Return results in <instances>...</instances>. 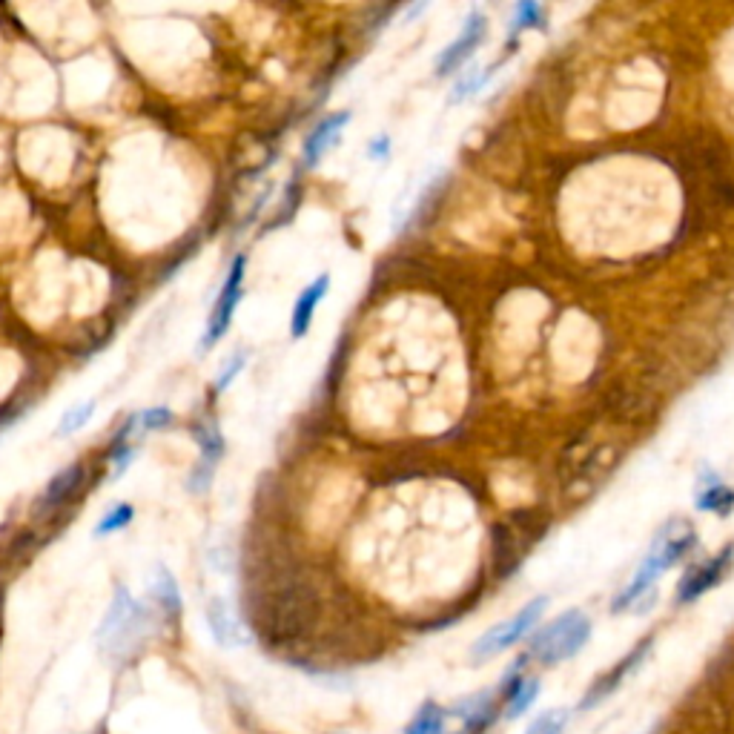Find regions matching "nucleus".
I'll return each mask as SVG.
<instances>
[{"instance_id":"obj_4","label":"nucleus","mask_w":734,"mask_h":734,"mask_svg":"<svg viewBox=\"0 0 734 734\" xmlns=\"http://www.w3.org/2000/svg\"><path fill=\"white\" fill-rule=\"evenodd\" d=\"M545 608H548V597H534L531 603L522 605L511 620L488 628V631L476 640L474 648H471V660H474V663H482V660L497 657L499 651H505V648L517 646L522 637H528V634L537 628V623L542 620V614H545Z\"/></svg>"},{"instance_id":"obj_17","label":"nucleus","mask_w":734,"mask_h":734,"mask_svg":"<svg viewBox=\"0 0 734 734\" xmlns=\"http://www.w3.org/2000/svg\"><path fill=\"white\" fill-rule=\"evenodd\" d=\"M568 720H571V712H568V709H560V706H554V709H545L542 714H537V717L528 723L525 734H565Z\"/></svg>"},{"instance_id":"obj_3","label":"nucleus","mask_w":734,"mask_h":734,"mask_svg":"<svg viewBox=\"0 0 734 734\" xmlns=\"http://www.w3.org/2000/svg\"><path fill=\"white\" fill-rule=\"evenodd\" d=\"M147 634V608L124 585L115 588V600L98 626V646L112 657H124Z\"/></svg>"},{"instance_id":"obj_20","label":"nucleus","mask_w":734,"mask_h":734,"mask_svg":"<svg viewBox=\"0 0 734 734\" xmlns=\"http://www.w3.org/2000/svg\"><path fill=\"white\" fill-rule=\"evenodd\" d=\"M135 517V511H132V505L127 502H121V505H115L112 511H109L107 517L101 519L98 525H95V537H107V534H115V531H121V528H127Z\"/></svg>"},{"instance_id":"obj_13","label":"nucleus","mask_w":734,"mask_h":734,"mask_svg":"<svg viewBox=\"0 0 734 734\" xmlns=\"http://www.w3.org/2000/svg\"><path fill=\"white\" fill-rule=\"evenodd\" d=\"M150 591H152V600L158 603V608H161V611H164L170 620L181 617V608H184V603H181V588H178L175 577L170 574V571H167V568H164V565H158V568H155Z\"/></svg>"},{"instance_id":"obj_23","label":"nucleus","mask_w":734,"mask_h":734,"mask_svg":"<svg viewBox=\"0 0 734 734\" xmlns=\"http://www.w3.org/2000/svg\"><path fill=\"white\" fill-rule=\"evenodd\" d=\"M173 422V411L170 408H150V411L138 413V425L141 431H161Z\"/></svg>"},{"instance_id":"obj_16","label":"nucleus","mask_w":734,"mask_h":734,"mask_svg":"<svg viewBox=\"0 0 734 734\" xmlns=\"http://www.w3.org/2000/svg\"><path fill=\"white\" fill-rule=\"evenodd\" d=\"M445 723H448V712L439 703L428 700L416 712V717L411 720V726L405 729V734H445Z\"/></svg>"},{"instance_id":"obj_5","label":"nucleus","mask_w":734,"mask_h":734,"mask_svg":"<svg viewBox=\"0 0 734 734\" xmlns=\"http://www.w3.org/2000/svg\"><path fill=\"white\" fill-rule=\"evenodd\" d=\"M244 270H247V256L241 253L233 261L230 273H227V281L218 293V302L210 313V322H207V333H204V342L201 347L210 350V347L218 345V339H224V333L230 330L233 324V316H236V307L241 302V293H244Z\"/></svg>"},{"instance_id":"obj_22","label":"nucleus","mask_w":734,"mask_h":734,"mask_svg":"<svg viewBox=\"0 0 734 734\" xmlns=\"http://www.w3.org/2000/svg\"><path fill=\"white\" fill-rule=\"evenodd\" d=\"M247 359H250V353L247 350H236L233 353V359L224 365V370L218 373L216 376V382H213V388H216V393H224V390L230 388L233 385V379H236L238 373L244 370V365H247Z\"/></svg>"},{"instance_id":"obj_1","label":"nucleus","mask_w":734,"mask_h":734,"mask_svg":"<svg viewBox=\"0 0 734 734\" xmlns=\"http://www.w3.org/2000/svg\"><path fill=\"white\" fill-rule=\"evenodd\" d=\"M697 548V531L686 519H671L669 525H663V531L657 534V540L646 554V560L637 565L631 583L614 597L611 603V614L620 611H637L646 600H654V583L660 580V574L671 571L677 562H683L691 551Z\"/></svg>"},{"instance_id":"obj_6","label":"nucleus","mask_w":734,"mask_h":734,"mask_svg":"<svg viewBox=\"0 0 734 734\" xmlns=\"http://www.w3.org/2000/svg\"><path fill=\"white\" fill-rule=\"evenodd\" d=\"M732 565H734V545H726L720 554H714L712 560L700 562V565L689 568V571L683 574V580L677 583V594H674L677 605L694 603V600H700L706 591L717 588V585L729 577Z\"/></svg>"},{"instance_id":"obj_8","label":"nucleus","mask_w":734,"mask_h":734,"mask_svg":"<svg viewBox=\"0 0 734 734\" xmlns=\"http://www.w3.org/2000/svg\"><path fill=\"white\" fill-rule=\"evenodd\" d=\"M485 35H488V18H485V12L474 9V12L465 18V23H462L459 35L439 52V58H436V64H433L436 78H448V75H454L456 69L465 64L476 49H479V44L485 41Z\"/></svg>"},{"instance_id":"obj_15","label":"nucleus","mask_w":734,"mask_h":734,"mask_svg":"<svg viewBox=\"0 0 734 734\" xmlns=\"http://www.w3.org/2000/svg\"><path fill=\"white\" fill-rule=\"evenodd\" d=\"M195 442H198V448H201V465H210V468H216L218 462H221V456H224V436L218 431L216 422H201V425H195Z\"/></svg>"},{"instance_id":"obj_18","label":"nucleus","mask_w":734,"mask_h":734,"mask_svg":"<svg viewBox=\"0 0 734 734\" xmlns=\"http://www.w3.org/2000/svg\"><path fill=\"white\" fill-rule=\"evenodd\" d=\"M542 26H545V9L534 0H525V3H519L517 12H514L511 38H517L519 32H525V29H542Z\"/></svg>"},{"instance_id":"obj_19","label":"nucleus","mask_w":734,"mask_h":734,"mask_svg":"<svg viewBox=\"0 0 734 734\" xmlns=\"http://www.w3.org/2000/svg\"><path fill=\"white\" fill-rule=\"evenodd\" d=\"M497 69L494 66H488L485 72L479 69V66H471L459 81H456V87H454V95H451V104H459V101H465L468 95H474V92H479V89L485 87L488 84V78L494 75Z\"/></svg>"},{"instance_id":"obj_21","label":"nucleus","mask_w":734,"mask_h":734,"mask_svg":"<svg viewBox=\"0 0 734 734\" xmlns=\"http://www.w3.org/2000/svg\"><path fill=\"white\" fill-rule=\"evenodd\" d=\"M92 413H95V399H87L84 405H75V408H69V411L61 416V425H58V436H69V433L81 431V428L87 425L89 419H92Z\"/></svg>"},{"instance_id":"obj_10","label":"nucleus","mask_w":734,"mask_h":734,"mask_svg":"<svg viewBox=\"0 0 734 734\" xmlns=\"http://www.w3.org/2000/svg\"><path fill=\"white\" fill-rule=\"evenodd\" d=\"M207 626L213 631L218 646L241 648L250 643V634H247L244 623L233 614L230 603H224L221 597H213V600L207 603Z\"/></svg>"},{"instance_id":"obj_9","label":"nucleus","mask_w":734,"mask_h":734,"mask_svg":"<svg viewBox=\"0 0 734 734\" xmlns=\"http://www.w3.org/2000/svg\"><path fill=\"white\" fill-rule=\"evenodd\" d=\"M694 505H697V511L729 517L734 511V488L726 485L717 471L703 468L697 476V488H694Z\"/></svg>"},{"instance_id":"obj_7","label":"nucleus","mask_w":734,"mask_h":734,"mask_svg":"<svg viewBox=\"0 0 734 734\" xmlns=\"http://www.w3.org/2000/svg\"><path fill=\"white\" fill-rule=\"evenodd\" d=\"M651 648H654V637H646V640H640L637 646L628 651L626 657L620 660V663H614L611 669L600 674L594 683H591V689L583 694V703H580V712H588V709H594V706H600L605 703L614 691L620 689L623 683H626L628 677L634 674V671L640 669L643 663H646V657L651 654Z\"/></svg>"},{"instance_id":"obj_12","label":"nucleus","mask_w":734,"mask_h":734,"mask_svg":"<svg viewBox=\"0 0 734 734\" xmlns=\"http://www.w3.org/2000/svg\"><path fill=\"white\" fill-rule=\"evenodd\" d=\"M327 290H330V276L322 273L319 279L310 281L302 293H299L296 307H293V319H290V333H293V339H304V336L310 333L313 316H316L319 304H322V299L327 296Z\"/></svg>"},{"instance_id":"obj_11","label":"nucleus","mask_w":734,"mask_h":734,"mask_svg":"<svg viewBox=\"0 0 734 734\" xmlns=\"http://www.w3.org/2000/svg\"><path fill=\"white\" fill-rule=\"evenodd\" d=\"M347 124H350V112H347V109L327 115L322 124L307 135V141H304V150H302L304 167H310V170H313V167L322 161L324 152L330 150V147L339 141V132L345 130Z\"/></svg>"},{"instance_id":"obj_14","label":"nucleus","mask_w":734,"mask_h":734,"mask_svg":"<svg viewBox=\"0 0 734 734\" xmlns=\"http://www.w3.org/2000/svg\"><path fill=\"white\" fill-rule=\"evenodd\" d=\"M84 479V468L81 465H69L66 471L55 476L52 482H49V488L44 491V499H41V511H52V508H58L61 502H64L75 488H78V482Z\"/></svg>"},{"instance_id":"obj_2","label":"nucleus","mask_w":734,"mask_h":734,"mask_svg":"<svg viewBox=\"0 0 734 734\" xmlns=\"http://www.w3.org/2000/svg\"><path fill=\"white\" fill-rule=\"evenodd\" d=\"M591 640V620L580 608H568L560 617H554L548 626L534 631L528 640V660H537L540 666H560L565 660L577 657Z\"/></svg>"},{"instance_id":"obj_24","label":"nucleus","mask_w":734,"mask_h":734,"mask_svg":"<svg viewBox=\"0 0 734 734\" xmlns=\"http://www.w3.org/2000/svg\"><path fill=\"white\" fill-rule=\"evenodd\" d=\"M367 155H370L373 161H388V158H390V138H388V135H376V138L370 141V147H367Z\"/></svg>"}]
</instances>
